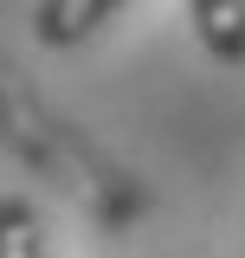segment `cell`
<instances>
[{"mask_svg":"<svg viewBox=\"0 0 245 258\" xmlns=\"http://www.w3.org/2000/svg\"><path fill=\"white\" fill-rule=\"evenodd\" d=\"M0 149L20 155L32 174H45V181H52L65 200H78L97 226H129L142 213V187L97 149L84 129H71L58 110H45L32 91H20L7 64H0Z\"/></svg>","mask_w":245,"mask_h":258,"instance_id":"cell-1","label":"cell"},{"mask_svg":"<svg viewBox=\"0 0 245 258\" xmlns=\"http://www.w3.org/2000/svg\"><path fill=\"white\" fill-rule=\"evenodd\" d=\"M129 0H39L32 7V39L39 45H52V52H65V45H84L97 26H110Z\"/></svg>","mask_w":245,"mask_h":258,"instance_id":"cell-2","label":"cell"},{"mask_svg":"<svg viewBox=\"0 0 245 258\" xmlns=\"http://www.w3.org/2000/svg\"><path fill=\"white\" fill-rule=\"evenodd\" d=\"M187 20L200 32L207 58L245 64V0H187Z\"/></svg>","mask_w":245,"mask_h":258,"instance_id":"cell-3","label":"cell"},{"mask_svg":"<svg viewBox=\"0 0 245 258\" xmlns=\"http://www.w3.org/2000/svg\"><path fill=\"white\" fill-rule=\"evenodd\" d=\"M0 258H45V220L26 194H0Z\"/></svg>","mask_w":245,"mask_h":258,"instance_id":"cell-4","label":"cell"},{"mask_svg":"<svg viewBox=\"0 0 245 258\" xmlns=\"http://www.w3.org/2000/svg\"><path fill=\"white\" fill-rule=\"evenodd\" d=\"M239 258H245V252H239Z\"/></svg>","mask_w":245,"mask_h":258,"instance_id":"cell-5","label":"cell"}]
</instances>
